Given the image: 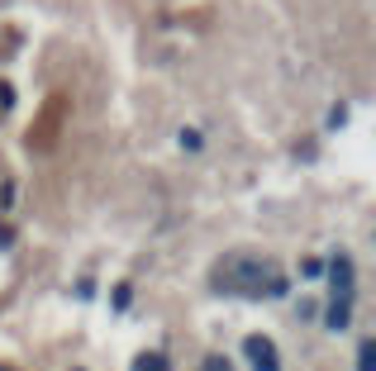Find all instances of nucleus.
<instances>
[{
    "mask_svg": "<svg viewBox=\"0 0 376 371\" xmlns=\"http://www.w3.org/2000/svg\"><path fill=\"white\" fill-rule=\"evenodd\" d=\"M219 281L234 295H286V276L271 262H257V257L229 262V271H219Z\"/></svg>",
    "mask_w": 376,
    "mask_h": 371,
    "instance_id": "1",
    "label": "nucleus"
},
{
    "mask_svg": "<svg viewBox=\"0 0 376 371\" xmlns=\"http://www.w3.org/2000/svg\"><path fill=\"white\" fill-rule=\"evenodd\" d=\"M329 286H333V300H352V262L343 252L329 262Z\"/></svg>",
    "mask_w": 376,
    "mask_h": 371,
    "instance_id": "3",
    "label": "nucleus"
},
{
    "mask_svg": "<svg viewBox=\"0 0 376 371\" xmlns=\"http://www.w3.org/2000/svg\"><path fill=\"white\" fill-rule=\"evenodd\" d=\"M200 371H229V362H224V357H210V362H205Z\"/></svg>",
    "mask_w": 376,
    "mask_h": 371,
    "instance_id": "7",
    "label": "nucleus"
},
{
    "mask_svg": "<svg viewBox=\"0 0 376 371\" xmlns=\"http://www.w3.org/2000/svg\"><path fill=\"white\" fill-rule=\"evenodd\" d=\"M357 371H376V343H372V338L357 347Z\"/></svg>",
    "mask_w": 376,
    "mask_h": 371,
    "instance_id": "6",
    "label": "nucleus"
},
{
    "mask_svg": "<svg viewBox=\"0 0 376 371\" xmlns=\"http://www.w3.org/2000/svg\"><path fill=\"white\" fill-rule=\"evenodd\" d=\"M0 371H5V367H0Z\"/></svg>",
    "mask_w": 376,
    "mask_h": 371,
    "instance_id": "8",
    "label": "nucleus"
},
{
    "mask_svg": "<svg viewBox=\"0 0 376 371\" xmlns=\"http://www.w3.org/2000/svg\"><path fill=\"white\" fill-rule=\"evenodd\" d=\"M348 319H352V300H333V310H329L324 324H329L333 333H343V328H348Z\"/></svg>",
    "mask_w": 376,
    "mask_h": 371,
    "instance_id": "4",
    "label": "nucleus"
},
{
    "mask_svg": "<svg viewBox=\"0 0 376 371\" xmlns=\"http://www.w3.org/2000/svg\"><path fill=\"white\" fill-rule=\"evenodd\" d=\"M243 347H248V357H253V371H281V362H276V343H271V338L253 333Z\"/></svg>",
    "mask_w": 376,
    "mask_h": 371,
    "instance_id": "2",
    "label": "nucleus"
},
{
    "mask_svg": "<svg viewBox=\"0 0 376 371\" xmlns=\"http://www.w3.org/2000/svg\"><path fill=\"white\" fill-rule=\"evenodd\" d=\"M134 371H172V367H167V357H162V352H143V357L134 362Z\"/></svg>",
    "mask_w": 376,
    "mask_h": 371,
    "instance_id": "5",
    "label": "nucleus"
}]
</instances>
